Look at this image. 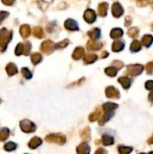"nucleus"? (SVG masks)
<instances>
[{
  "label": "nucleus",
  "mask_w": 153,
  "mask_h": 154,
  "mask_svg": "<svg viewBox=\"0 0 153 154\" xmlns=\"http://www.w3.org/2000/svg\"><path fill=\"white\" fill-rule=\"evenodd\" d=\"M141 48H142V43L137 42V41L133 42V44H132V47H131L133 51H138L141 50Z\"/></svg>",
  "instance_id": "nucleus-2"
},
{
  "label": "nucleus",
  "mask_w": 153,
  "mask_h": 154,
  "mask_svg": "<svg viewBox=\"0 0 153 154\" xmlns=\"http://www.w3.org/2000/svg\"><path fill=\"white\" fill-rule=\"evenodd\" d=\"M152 5H153V2H152Z\"/></svg>",
  "instance_id": "nucleus-5"
},
{
  "label": "nucleus",
  "mask_w": 153,
  "mask_h": 154,
  "mask_svg": "<svg viewBox=\"0 0 153 154\" xmlns=\"http://www.w3.org/2000/svg\"><path fill=\"white\" fill-rule=\"evenodd\" d=\"M138 32H138V30H137L136 28H133V29L129 32V34H130L132 37H134Z\"/></svg>",
  "instance_id": "nucleus-3"
},
{
  "label": "nucleus",
  "mask_w": 153,
  "mask_h": 154,
  "mask_svg": "<svg viewBox=\"0 0 153 154\" xmlns=\"http://www.w3.org/2000/svg\"><path fill=\"white\" fill-rule=\"evenodd\" d=\"M138 3L141 5H145L149 3V0H138Z\"/></svg>",
  "instance_id": "nucleus-4"
},
{
  "label": "nucleus",
  "mask_w": 153,
  "mask_h": 154,
  "mask_svg": "<svg viewBox=\"0 0 153 154\" xmlns=\"http://www.w3.org/2000/svg\"><path fill=\"white\" fill-rule=\"evenodd\" d=\"M152 28H153V26H152Z\"/></svg>",
  "instance_id": "nucleus-6"
},
{
  "label": "nucleus",
  "mask_w": 153,
  "mask_h": 154,
  "mask_svg": "<svg viewBox=\"0 0 153 154\" xmlns=\"http://www.w3.org/2000/svg\"><path fill=\"white\" fill-rule=\"evenodd\" d=\"M153 42V37L151 35H145L143 38H142V44H144L146 47H149L151 44V42Z\"/></svg>",
  "instance_id": "nucleus-1"
}]
</instances>
